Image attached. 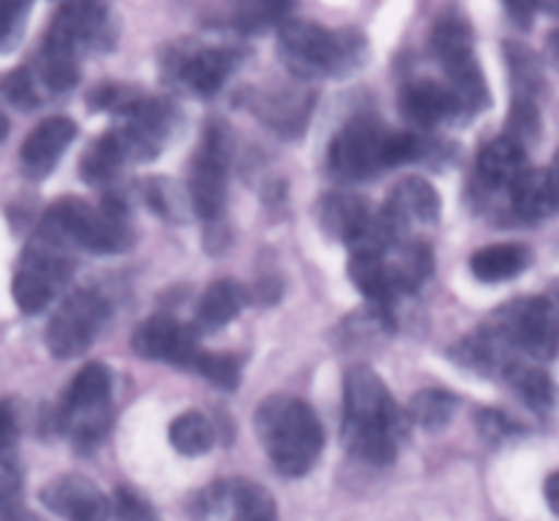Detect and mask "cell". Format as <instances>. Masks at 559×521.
<instances>
[{
	"mask_svg": "<svg viewBox=\"0 0 559 521\" xmlns=\"http://www.w3.org/2000/svg\"><path fill=\"white\" fill-rule=\"evenodd\" d=\"M403 437L406 423L384 379L370 365H354L343 379V445L365 464L386 466Z\"/></svg>",
	"mask_w": 559,
	"mask_h": 521,
	"instance_id": "obj_1",
	"label": "cell"
},
{
	"mask_svg": "<svg viewBox=\"0 0 559 521\" xmlns=\"http://www.w3.org/2000/svg\"><path fill=\"white\" fill-rule=\"evenodd\" d=\"M428 157V143L412 132H390L376 116H354L332 138L326 168L337 181H368L381 170Z\"/></svg>",
	"mask_w": 559,
	"mask_h": 521,
	"instance_id": "obj_2",
	"label": "cell"
},
{
	"mask_svg": "<svg viewBox=\"0 0 559 521\" xmlns=\"http://www.w3.org/2000/svg\"><path fill=\"white\" fill-rule=\"evenodd\" d=\"M277 56L299 80H335L357 72L370 45L357 28H324L313 20L288 17L277 28Z\"/></svg>",
	"mask_w": 559,
	"mask_h": 521,
	"instance_id": "obj_3",
	"label": "cell"
},
{
	"mask_svg": "<svg viewBox=\"0 0 559 521\" xmlns=\"http://www.w3.org/2000/svg\"><path fill=\"white\" fill-rule=\"evenodd\" d=\"M255 434L283 477H302L324 450V426L313 406L302 399L272 395L255 412Z\"/></svg>",
	"mask_w": 559,
	"mask_h": 521,
	"instance_id": "obj_4",
	"label": "cell"
},
{
	"mask_svg": "<svg viewBox=\"0 0 559 521\" xmlns=\"http://www.w3.org/2000/svg\"><path fill=\"white\" fill-rule=\"evenodd\" d=\"M36 234L72 252L85 250L99 256L123 252L132 245L129 212L116 196H107L99 206L74 196L61 198L47 209Z\"/></svg>",
	"mask_w": 559,
	"mask_h": 521,
	"instance_id": "obj_5",
	"label": "cell"
},
{
	"mask_svg": "<svg viewBox=\"0 0 559 521\" xmlns=\"http://www.w3.org/2000/svg\"><path fill=\"white\" fill-rule=\"evenodd\" d=\"M433 275V252L426 241H401L386 252H359L348 261V277L373 308L392 313V305Z\"/></svg>",
	"mask_w": 559,
	"mask_h": 521,
	"instance_id": "obj_6",
	"label": "cell"
},
{
	"mask_svg": "<svg viewBox=\"0 0 559 521\" xmlns=\"http://www.w3.org/2000/svg\"><path fill=\"white\" fill-rule=\"evenodd\" d=\"M488 332L513 357L554 359L559 354V286L546 294L513 299L486 321Z\"/></svg>",
	"mask_w": 559,
	"mask_h": 521,
	"instance_id": "obj_7",
	"label": "cell"
},
{
	"mask_svg": "<svg viewBox=\"0 0 559 521\" xmlns=\"http://www.w3.org/2000/svg\"><path fill=\"white\" fill-rule=\"evenodd\" d=\"M112 374L102 363L83 365L58 412V428L78 453H91L107 437L112 417Z\"/></svg>",
	"mask_w": 559,
	"mask_h": 521,
	"instance_id": "obj_8",
	"label": "cell"
},
{
	"mask_svg": "<svg viewBox=\"0 0 559 521\" xmlns=\"http://www.w3.org/2000/svg\"><path fill=\"white\" fill-rule=\"evenodd\" d=\"M431 56L448 74V85L459 96L466 118L477 116L491 105V91L475 58V39L466 20H461L459 14H448L433 25Z\"/></svg>",
	"mask_w": 559,
	"mask_h": 521,
	"instance_id": "obj_9",
	"label": "cell"
},
{
	"mask_svg": "<svg viewBox=\"0 0 559 521\" xmlns=\"http://www.w3.org/2000/svg\"><path fill=\"white\" fill-rule=\"evenodd\" d=\"M230 157H234V132L225 121L212 118L203 129L201 146L190 159V174H187L190 206L206 223H217L225 212Z\"/></svg>",
	"mask_w": 559,
	"mask_h": 521,
	"instance_id": "obj_10",
	"label": "cell"
},
{
	"mask_svg": "<svg viewBox=\"0 0 559 521\" xmlns=\"http://www.w3.org/2000/svg\"><path fill=\"white\" fill-rule=\"evenodd\" d=\"M74 270L72 250L34 234L17 264L12 294L23 313H41L61 294Z\"/></svg>",
	"mask_w": 559,
	"mask_h": 521,
	"instance_id": "obj_11",
	"label": "cell"
},
{
	"mask_svg": "<svg viewBox=\"0 0 559 521\" xmlns=\"http://www.w3.org/2000/svg\"><path fill=\"white\" fill-rule=\"evenodd\" d=\"M116 118L110 132L121 143L127 163H146L157 157L174 138L179 127V107L163 96L143 94Z\"/></svg>",
	"mask_w": 559,
	"mask_h": 521,
	"instance_id": "obj_12",
	"label": "cell"
},
{
	"mask_svg": "<svg viewBox=\"0 0 559 521\" xmlns=\"http://www.w3.org/2000/svg\"><path fill=\"white\" fill-rule=\"evenodd\" d=\"M110 319V305L91 288L69 294L47 324V348L56 359L83 357Z\"/></svg>",
	"mask_w": 559,
	"mask_h": 521,
	"instance_id": "obj_13",
	"label": "cell"
},
{
	"mask_svg": "<svg viewBox=\"0 0 559 521\" xmlns=\"http://www.w3.org/2000/svg\"><path fill=\"white\" fill-rule=\"evenodd\" d=\"M236 67H239V52L234 47L181 42L163 56V80L201 96V99H209V96L219 94Z\"/></svg>",
	"mask_w": 559,
	"mask_h": 521,
	"instance_id": "obj_14",
	"label": "cell"
},
{
	"mask_svg": "<svg viewBox=\"0 0 559 521\" xmlns=\"http://www.w3.org/2000/svg\"><path fill=\"white\" fill-rule=\"evenodd\" d=\"M132 348L143 359L181 365V368H195V359L203 352L195 327L181 324L170 313H157L143 321L134 330Z\"/></svg>",
	"mask_w": 559,
	"mask_h": 521,
	"instance_id": "obj_15",
	"label": "cell"
},
{
	"mask_svg": "<svg viewBox=\"0 0 559 521\" xmlns=\"http://www.w3.org/2000/svg\"><path fill=\"white\" fill-rule=\"evenodd\" d=\"M110 9L105 3H63L47 28V39L69 47L78 56L85 50H105L110 47Z\"/></svg>",
	"mask_w": 559,
	"mask_h": 521,
	"instance_id": "obj_16",
	"label": "cell"
},
{
	"mask_svg": "<svg viewBox=\"0 0 559 521\" xmlns=\"http://www.w3.org/2000/svg\"><path fill=\"white\" fill-rule=\"evenodd\" d=\"M526 170V149L508 135L493 138L486 143L477 157L475 176H472V192L480 203L491 201L499 192L508 196L513 181Z\"/></svg>",
	"mask_w": 559,
	"mask_h": 521,
	"instance_id": "obj_17",
	"label": "cell"
},
{
	"mask_svg": "<svg viewBox=\"0 0 559 521\" xmlns=\"http://www.w3.org/2000/svg\"><path fill=\"white\" fill-rule=\"evenodd\" d=\"M41 502L63 521H107L110 499L83 475H61L41 488Z\"/></svg>",
	"mask_w": 559,
	"mask_h": 521,
	"instance_id": "obj_18",
	"label": "cell"
},
{
	"mask_svg": "<svg viewBox=\"0 0 559 521\" xmlns=\"http://www.w3.org/2000/svg\"><path fill=\"white\" fill-rule=\"evenodd\" d=\"M397 107H401V116L417 129H433L439 123L466 118L455 91L439 80H412L401 91Z\"/></svg>",
	"mask_w": 559,
	"mask_h": 521,
	"instance_id": "obj_19",
	"label": "cell"
},
{
	"mask_svg": "<svg viewBox=\"0 0 559 521\" xmlns=\"http://www.w3.org/2000/svg\"><path fill=\"white\" fill-rule=\"evenodd\" d=\"M78 135V123L67 116H50L31 129L20 149V165L28 179H45Z\"/></svg>",
	"mask_w": 559,
	"mask_h": 521,
	"instance_id": "obj_20",
	"label": "cell"
},
{
	"mask_svg": "<svg viewBox=\"0 0 559 521\" xmlns=\"http://www.w3.org/2000/svg\"><path fill=\"white\" fill-rule=\"evenodd\" d=\"M384 214L406 234L408 225H433L442 217V196L431 181L412 176V179L397 181L384 203Z\"/></svg>",
	"mask_w": 559,
	"mask_h": 521,
	"instance_id": "obj_21",
	"label": "cell"
},
{
	"mask_svg": "<svg viewBox=\"0 0 559 521\" xmlns=\"http://www.w3.org/2000/svg\"><path fill=\"white\" fill-rule=\"evenodd\" d=\"M532 264L526 245H488L472 252L469 270L480 283H504L524 275Z\"/></svg>",
	"mask_w": 559,
	"mask_h": 521,
	"instance_id": "obj_22",
	"label": "cell"
},
{
	"mask_svg": "<svg viewBox=\"0 0 559 521\" xmlns=\"http://www.w3.org/2000/svg\"><path fill=\"white\" fill-rule=\"evenodd\" d=\"M247 305V292L236 281H217L206 288L195 310V332H217L228 327Z\"/></svg>",
	"mask_w": 559,
	"mask_h": 521,
	"instance_id": "obj_23",
	"label": "cell"
},
{
	"mask_svg": "<svg viewBox=\"0 0 559 521\" xmlns=\"http://www.w3.org/2000/svg\"><path fill=\"white\" fill-rule=\"evenodd\" d=\"M504 379L510 381V387L515 390L521 401H524L526 410L535 412L537 417H548L559 404V390L554 384L551 376L546 374L537 365H524L515 363L513 368L504 374Z\"/></svg>",
	"mask_w": 559,
	"mask_h": 521,
	"instance_id": "obj_24",
	"label": "cell"
},
{
	"mask_svg": "<svg viewBox=\"0 0 559 521\" xmlns=\"http://www.w3.org/2000/svg\"><path fill=\"white\" fill-rule=\"evenodd\" d=\"M36 80L45 85L50 94H63V91L74 88L80 80V56L69 47L58 45V42L47 39L41 42L39 52H36Z\"/></svg>",
	"mask_w": 559,
	"mask_h": 521,
	"instance_id": "obj_25",
	"label": "cell"
},
{
	"mask_svg": "<svg viewBox=\"0 0 559 521\" xmlns=\"http://www.w3.org/2000/svg\"><path fill=\"white\" fill-rule=\"evenodd\" d=\"M508 203L513 217L521 220V223H537V220L554 214L551 198H548L546 170L526 168L508 190Z\"/></svg>",
	"mask_w": 559,
	"mask_h": 521,
	"instance_id": "obj_26",
	"label": "cell"
},
{
	"mask_svg": "<svg viewBox=\"0 0 559 521\" xmlns=\"http://www.w3.org/2000/svg\"><path fill=\"white\" fill-rule=\"evenodd\" d=\"M261 102V118L266 123H272L277 132L283 135H299L308 123L310 105H313V96L302 94H272V96H255V105Z\"/></svg>",
	"mask_w": 559,
	"mask_h": 521,
	"instance_id": "obj_27",
	"label": "cell"
},
{
	"mask_svg": "<svg viewBox=\"0 0 559 521\" xmlns=\"http://www.w3.org/2000/svg\"><path fill=\"white\" fill-rule=\"evenodd\" d=\"M123 165H127V157H123L121 143L116 141L112 132H105V135L96 138V141L88 146V152L83 154L80 176H83L85 185L102 187V185H110Z\"/></svg>",
	"mask_w": 559,
	"mask_h": 521,
	"instance_id": "obj_28",
	"label": "cell"
},
{
	"mask_svg": "<svg viewBox=\"0 0 559 521\" xmlns=\"http://www.w3.org/2000/svg\"><path fill=\"white\" fill-rule=\"evenodd\" d=\"M225 502L230 508V521H277V505L266 488L250 481H236L225 486Z\"/></svg>",
	"mask_w": 559,
	"mask_h": 521,
	"instance_id": "obj_29",
	"label": "cell"
},
{
	"mask_svg": "<svg viewBox=\"0 0 559 521\" xmlns=\"http://www.w3.org/2000/svg\"><path fill=\"white\" fill-rule=\"evenodd\" d=\"M504 58H508L510 80H513V99L537 102V94L543 91L540 58L519 42H504Z\"/></svg>",
	"mask_w": 559,
	"mask_h": 521,
	"instance_id": "obj_30",
	"label": "cell"
},
{
	"mask_svg": "<svg viewBox=\"0 0 559 521\" xmlns=\"http://www.w3.org/2000/svg\"><path fill=\"white\" fill-rule=\"evenodd\" d=\"M170 445L179 450L181 455H203L212 450L214 445V426L206 415L201 412H181L174 423H170Z\"/></svg>",
	"mask_w": 559,
	"mask_h": 521,
	"instance_id": "obj_31",
	"label": "cell"
},
{
	"mask_svg": "<svg viewBox=\"0 0 559 521\" xmlns=\"http://www.w3.org/2000/svg\"><path fill=\"white\" fill-rule=\"evenodd\" d=\"M455 410H459V399L448 393V390H439V387L419 390L412 399V404H408L412 421L426 428V431H439V428L448 426L453 421Z\"/></svg>",
	"mask_w": 559,
	"mask_h": 521,
	"instance_id": "obj_32",
	"label": "cell"
},
{
	"mask_svg": "<svg viewBox=\"0 0 559 521\" xmlns=\"http://www.w3.org/2000/svg\"><path fill=\"white\" fill-rule=\"evenodd\" d=\"M0 96L17 110H36L41 105V91L34 69L17 67L0 74Z\"/></svg>",
	"mask_w": 559,
	"mask_h": 521,
	"instance_id": "obj_33",
	"label": "cell"
},
{
	"mask_svg": "<svg viewBox=\"0 0 559 521\" xmlns=\"http://www.w3.org/2000/svg\"><path fill=\"white\" fill-rule=\"evenodd\" d=\"M288 9H294L292 3H241L234 14V25L241 34H263L286 23Z\"/></svg>",
	"mask_w": 559,
	"mask_h": 521,
	"instance_id": "obj_34",
	"label": "cell"
},
{
	"mask_svg": "<svg viewBox=\"0 0 559 521\" xmlns=\"http://www.w3.org/2000/svg\"><path fill=\"white\" fill-rule=\"evenodd\" d=\"M195 370L209 384H214L217 390H225V393H234L241 381V363L234 354L201 352V357L195 359Z\"/></svg>",
	"mask_w": 559,
	"mask_h": 521,
	"instance_id": "obj_35",
	"label": "cell"
},
{
	"mask_svg": "<svg viewBox=\"0 0 559 521\" xmlns=\"http://www.w3.org/2000/svg\"><path fill=\"white\" fill-rule=\"evenodd\" d=\"M23 510V477H20L14 459L0 455V516L14 521Z\"/></svg>",
	"mask_w": 559,
	"mask_h": 521,
	"instance_id": "obj_36",
	"label": "cell"
},
{
	"mask_svg": "<svg viewBox=\"0 0 559 521\" xmlns=\"http://www.w3.org/2000/svg\"><path fill=\"white\" fill-rule=\"evenodd\" d=\"M143 196H146L148 206H152L157 214H163L165 220H174V223H181V220H185V214H181L185 203H181V198L176 196L174 181L168 179L146 181V185H143Z\"/></svg>",
	"mask_w": 559,
	"mask_h": 521,
	"instance_id": "obj_37",
	"label": "cell"
},
{
	"mask_svg": "<svg viewBox=\"0 0 559 521\" xmlns=\"http://www.w3.org/2000/svg\"><path fill=\"white\" fill-rule=\"evenodd\" d=\"M475 426L480 431V437L491 445H502L508 439L519 437L521 426L499 410H480L475 412Z\"/></svg>",
	"mask_w": 559,
	"mask_h": 521,
	"instance_id": "obj_38",
	"label": "cell"
},
{
	"mask_svg": "<svg viewBox=\"0 0 559 521\" xmlns=\"http://www.w3.org/2000/svg\"><path fill=\"white\" fill-rule=\"evenodd\" d=\"M28 3H17V0H0V50L12 45L20 36L25 17H28Z\"/></svg>",
	"mask_w": 559,
	"mask_h": 521,
	"instance_id": "obj_39",
	"label": "cell"
},
{
	"mask_svg": "<svg viewBox=\"0 0 559 521\" xmlns=\"http://www.w3.org/2000/svg\"><path fill=\"white\" fill-rule=\"evenodd\" d=\"M20 439V421L17 410L9 399H0V455L14 459V448Z\"/></svg>",
	"mask_w": 559,
	"mask_h": 521,
	"instance_id": "obj_40",
	"label": "cell"
},
{
	"mask_svg": "<svg viewBox=\"0 0 559 521\" xmlns=\"http://www.w3.org/2000/svg\"><path fill=\"white\" fill-rule=\"evenodd\" d=\"M116 513L121 521H157L152 508L129 488H118L116 494Z\"/></svg>",
	"mask_w": 559,
	"mask_h": 521,
	"instance_id": "obj_41",
	"label": "cell"
},
{
	"mask_svg": "<svg viewBox=\"0 0 559 521\" xmlns=\"http://www.w3.org/2000/svg\"><path fill=\"white\" fill-rule=\"evenodd\" d=\"M546 185H548V198H551L554 212H559V152L554 154L551 165L546 170Z\"/></svg>",
	"mask_w": 559,
	"mask_h": 521,
	"instance_id": "obj_42",
	"label": "cell"
},
{
	"mask_svg": "<svg viewBox=\"0 0 559 521\" xmlns=\"http://www.w3.org/2000/svg\"><path fill=\"white\" fill-rule=\"evenodd\" d=\"M504 9H508V14L521 25V28H530L537 7L535 3H504Z\"/></svg>",
	"mask_w": 559,
	"mask_h": 521,
	"instance_id": "obj_43",
	"label": "cell"
},
{
	"mask_svg": "<svg viewBox=\"0 0 559 521\" xmlns=\"http://www.w3.org/2000/svg\"><path fill=\"white\" fill-rule=\"evenodd\" d=\"M543 494H546V502H548V508H551V513L559 516V470L551 472V475L546 477Z\"/></svg>",
	"mask_w": 559,
	"mask_h": 521,
	"instance_id": "obj_44",
	"label": "cell"
},
{
	"mask_svg": "<svg viewBox=\"0 0 559 521\" xmlns=\"http://www.w3.org/2000/svg\"><path fill=\"white\" fill-rule=\"evenodd\" d=\"M546 52H548V61L554 63V69H559V31H554L546 42Z\"/></svg>",
	"mask_w": 559,
	"mask_h": 521,
	"instance_id": "obj_45",
	"label": "cell"
},
{
	"mask_svg": "<svg viewBox=\"0 0 559 521\" xmlns=\"http://www.w3.org/2000/svg\"><path fill=\"white\" fill-rule=\"evenodd\" d=\"M7 135H9V118L0 113V141H3Z\"/></svg>",
	"mask_w": 559,
	"mask_h": 521,
	"instance_id": "obj_46",
	"label": "cell"
},
{
	"mask_svg": "<svg viewBox=\"0 0 559 521\" xmlns=\"http://www.w3.org/2000/svg\"><path fill=\"white\" fill-rule=\"evenodd\" d=\"M537 9H543L548 14H559V3H537Z\"/></svg>",
	"mask_w": 559,
	"mask_h": 521,
	"instance_id": "obj_47",
	"label": "cell"
}]
</instances>
